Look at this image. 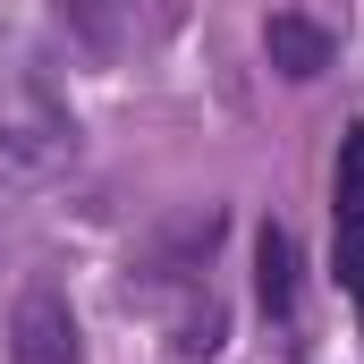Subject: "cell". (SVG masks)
Returning a JSON list of instances; mask_svg holds the SVG:
<instances>
[{
  "instance_id": "1",
  "label": "cell",
  "mask_w": 364,
  "mask_h": 364,
  "mask_svg": "<svg viewBox=\"0 0 364 364\" xmlns=\"http://www.w3.org/2000/svg\"><path fill=\"white\" fill-rule=\"evenodd\" d=\"M77 161V119L34 68H0V178H60Z\"/></svg>"
},
{
  "instance_id": "4",
  "label": "cell",
  "mask_w": 364,
  "mask_h": 364,
  "mask_svg": "<svg viewBox=\"0 0 364 364\" xmlns=\"http://www.w3.org/2000/svg\"><path fill=\"white\" fill-rule=\"evenodd\" d=\"M255 296H263L272 322H296V237H288L279 220L255 237Z\"/></svg>"
},
{
  "instance_id": "5",
  "label": "cell",
  "mask_w": 364,
  "mask_h": 364,
  "mask_svg": "<svg viewBox=\"0 0 364 364\" xmlns=\"http://www.w3.org/2000/svg\"><path fill=\"white\" fill-rule=\"evenodd\" d=\"M136 9H144V0H60L68 34H77L85 51H119V43L136 34Z\"/></svg>"
},
{
  "instance_id": "2",
  "label": "cell",
  "mask_w": 364,
  "mask_h": 364,
  "mask_svg": "<svg viewBox=\"0 0 364 364\" xmlns=\"http://www.w3.org/2000/svg\"><path fill=\"white\" fill-rule=\"evenodd\" d=\"M9 364H85V339H77V305L60 279H26L17 305H9Z\"/></svg>"
},
{
  "instance_id": "7",
  "label": "cell",
  "mask_w": 364,
  "mask_h": 364,
  "mask_svg": "<svg viewBox=\"0 0 364 364\" xmlns=\"http://www.w3.org/2000/svg\"><path fill=\"white\" fill-rule=\"evenodd\" d=\"M331 255H339V279L364 305V220H331Z\"/></svg>"
},
{
  "instance_id": "6",
  "label": "cell",
  "mask_w": 364,
  "mask_h": 364,
  "mask_svg": "<svg viewBox=\"0 0 364 364\" xmlns=\"http://www.w3.org/2000/svg\"><path fill=\"white\" fill-rule=\"evenodd\" d=\"M331 220H364V127L339 144V178H331Z\"/></svg>"
},
{
  "instance_id": "3",
  "label": "cell",
  "mask_w": 364,
  "mask_h": 364,
  "mask_svg": "<svg viewBox=\"0 0 364 364\" xmlns=\"http://www.w3.org/2000/svg\"><path fill=\"white\" fill-rule=\"evenodd\" d=\"M263 60H272L288 85H314V77L339 60V34L314 26L305 9H272V17H263Z\"/></svg>"
}]
</instances>
